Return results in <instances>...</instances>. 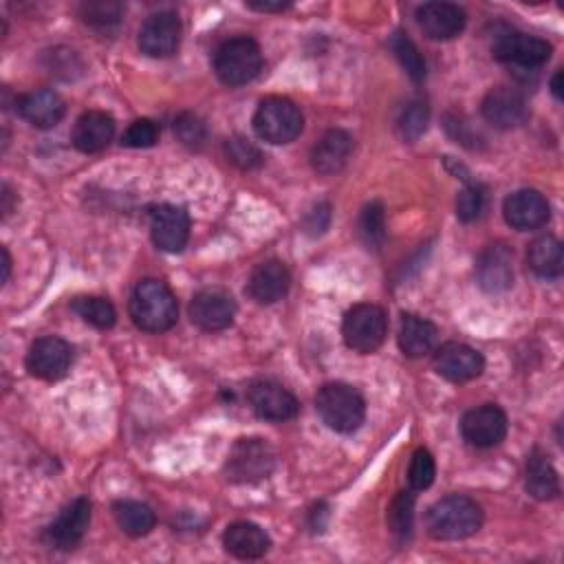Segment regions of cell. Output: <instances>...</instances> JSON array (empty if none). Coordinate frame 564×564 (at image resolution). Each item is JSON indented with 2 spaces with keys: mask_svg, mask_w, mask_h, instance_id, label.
I'll return each instance as SVG.
<instances>
[{
  "mask_svg": "<svg viewBox=\"0 0 564 564\" xmlns=\"http://www.w3.org/2000/svg\"><path fill=\"white\" fill-rule=\"evenodd\" d=\"M181 42V21L175 12L152 14L139 29V49L148 58H171Z\"/></svg>",
  "mask_w": 564,
  "mask_h": 564,
  "instance_id": "11",
  "label": "cell"
},
{
  "mask_svg": "<svg viewBox=\"0 0 564 564\" xmlns=\"http://www.w3.org/2000/svg\"><path fill=\"white\" fill-rule=\"evenodd\" d=\"M304 126L300 109L287 98H267L259 104L254 115L256 135L274 146L291 143L300 137Z\"/></svg>",
  "mask_w": 564,
  "mask_h": 564,
  "instance_id": "6",
  "label": "cell"
},
{
  "mask_svg": "<svg viewBox=\"0 0 564 564\" xmlns=\"http://www.w3.org/2000/svg\"><path fill=\"white\" fill-rule=\"evenodd\" d=\"M482 203H486V195H482V188L478 184H467L456 199L459 221L472 223L474 218H478L480 212H482Z\"/></svg>",
  "mask_w": 564,
  "mask_h": 564,
  "instance_id": "38",
  "label": "cell"
},
{
  "mask_svg": "<svg viewBox=\"0 0 564 564\" xmlns=\"http://www.w3.org/2000/svg\"><path fill=\"white\" fill-rule=\"evenodd\" d=\"M73 362V349L62 338H40L27 353V371L45 381L62 379Z\"/></svg>",
  "mask_w": 564,
  "mask_h": 564,
  "instance_id": "13",
  "label": "cell"
},
{
  "mask_svg": "<svg viewBox=\"0 0 564 564\" xmlns=\"http://www.w3.org/2000/svg\"><path fill=\"white\" fill-rule=\"evenodd\" d=\"M503 214L514 229L529 231L542 227L549 221L551 208L538 190H516L505 199Z\"/></svg>",
  "mask_w": 564,
  "mask_h": 564,
  "instance_id": "18",
  "label": "cell"
},
{
  "mask_svg": "<svg viewBox=\"0 0 564 564\" xmlns=\"http://www.w3.org/2000/svg\"><path fill=\"white\" fill-rule=\"evenodd\" d=\"M353 154V137L340 128L327 130L311 150V166L317 175L331 177L344 171Z\"/></svg>",
  "mask_w": 564,
  "mask_h": 564,
  "instance_id": "17",
  "label": "cell"
},
{
  "mask_svg": "<svg viewBox=\"0 0 564 564\" xmlns=\"http://www.w3.org/2000/svg\"><path fill=\"white\" fill-rule=\"evenodd\" d=\"M562 77H564L562 71H557L551 79V93L555 96V100H562Z\"/></svg>",
  "mask_w": 564,
  "mask_h": 564,
  "instance_id": "42",
  "label": "cell"
},
{
  "mask_svg": "<svg viewBox=\"0 0 564 564\" xmlns=\"http://www.w3.org/2000/svg\"><path fill=\"white\" fill-rule=\"evenodd\" d=\"M250 8L256 12H283L289 5L287 3H250Z\"/></svg>",
  "mask_w": 564,
  "mask_h": 564,
  "instance_id": "41",
  "label": "cell"
},
{
  "mask_svg": "<svg viewBox=\"0 0 564 564\" xmlns=\"http://www.w3.org/2000/svg\"><path fill=\"white\" fill-rule=\"evenodd\" d=\"M492 53L499 62L521 66V68H538L551 58V45L538 36H529L523 32H503L497 36L492 45Z\"/></svg>",
  "mask_w": 564,
  "mask_h": 564,
  "instance_id": "8",
  "label": "cell"
},
{
  "mask_svg": "<svg viewBox=\"0 0 564 564\" xmlns=\"http://www.w3.org/2000/svg\"><path fill=\"white\" fill-rule=\"evenodd\" d=\"M115 137V120L104 111H89L73 126L71 141L79 152H102Z\"/></svg>",
  "mask_w": 564,
  "mask_h": 564,
  "instance_id": "22",
  "label": "cell"
},
{
  "mask_svg": "<svg viewBox=\"0 0 564 564\" xmlns=\"http://www.w3.org/2000/svg\"><path fill=\"white\" fill-rule=\"evenodd\" d=\"M390 49H392L394 58L399 60V64L404 66V71L411 75V79L422 83V79L426 77V62H424L419 49L415 47V42L409 38V34L394 32L390 38Z\"/></svg>",
  "mask_w": 564,
  "mask_h": 564,
  "instance_id": "32",
  "label": "cell"
},
{
  "mask_svg": "<svg viewBox=\"0 0 564 564\" xmlns=\"http://www.w3.org/2000/svg\"><path fill=\"white\" fill-rule=\"evenodd\" d=\"M234 315V298L221 289H203L190 302V317L203 331H223L231 327Z\"/></svg>",
  "mask_w": 564,
  "mask_h": 564,
  "instance_id": "14",
  "label": "cell"
},
{
  "mask_svg": "<svg viewBox=\"0 0 564 564\" xmlns=\"http://www.w3.org/2000/svg\"><path fill=\"white\" fill-rule=\"evenodd\" d=\"M128 309L135 325L148 334H164L173 329L179 317V304L175 293L166 283L154 278L137 283Z\"/></svg>",
  "mask_w": 564,
  "mask_h": 564,
  "instance_id": "1",
  "label": "cell"
},
{
  "mask_svg": "<svg viewBox=\"0 0 564 564\" xmlns=\"http://www.w3.org/2000/svg\"><path fill=\"white\" fill-rule=\"evenodd\" d=\"M152 243L168 254H179L190 238V216L179 205H156L150 212Z\"/></svg>",
  "mask_w": 564,
  "mask_h": 564,
  "instance_id": "9",
  "label": "cell"
},
{
  "mask_svg": "<svg viewBox=\"0 0 564 564\" xmlns=\"http://www.w3.org/2000/svg\"><path fill=\"white\" fill-rule=\"evenodd\" d=\"M482 117L488 124H492L499 130H510L516 128L525 122L527 117V104L525 98L510 87H499L492 89L480 106Z\"/></svg>",
  "mask_w": 564,
  "mask_h": 564,
  "instance_id": "19",
  "label": "cell"
},
{
  "mask_svg": "<svg viewBox=\"0 0 564 564\" xmlns=\"http://www.w3.org/2000/svg\"><path fill=\"white\" fill-rule=\"evenodd\" d=\"M482 525V512L467 497H446L437 501L426 516L428 534L437 540H463L474 536Z\"/></svg>",
  "mask_w": 564,
  "mask_h": 564,
  "instance_id": "3",
  "label": "cell"
},
{
  "mask_svg": "<svg viewBox=\"0 0 564 564\" xmlns=\"http://www.w3.org/2000/svg\"><path fill=\"white\" fill-rule=\"evenodd\" d=\"M386 331H388V319L384 309L371 302L355 304L344 315L342 322V336L347 347L362 355L375 353L384 344Z\"/></svg>",
  "mask_w": 564,
  "mask_h": 564,
  "instance_id": "7",
  "label": "cell"
},
{
  "mask_svg": "<svg viewBox=\"0 0 564 564\" xmlns=\"http://www.w3.org/2000/svg\"><path fill=\"white\" fill-rule=\"evenodd\" d=\"M525 490L536 499V501H551L560 492V480L557 472L551 465L549 456L540 450H534L527 459V469H525Z\"/></svg>",
  "mask_w": 564,
  "mask_h": 564,
  "instance_id": "27",
  "label": "cell"
},
{
  "mask_svg": "<svg viewBox=\"0 0 564 564\" xmlns=\"http://www.w3.org/2000/svg\"><path fill=\"white\" fill-rule=\"evenodd\" d=\"M252 411L265 422H289L298 415V399L280 384L261 379L254 381L248 390Z\"/></svg>",
  "mask_w": 564,
  "mask_h": 564,
  "instance_id": "12",
  "label": "cell"
},
{
  "mask_svg": "<svg viewBox=\"0 0 564 564\" xmlns=\"http://www.w3.org/2000/svg\"><path fill=\"white\" fill-rule=\"evenodd\" d=\"M159 139V128L152 120H137L124 133V146L128 148H150Z\"/></svg>",
  "mask_w": 564,
  "mask_h": 564,
  "instance_id": "40",
  "label": "cell"
},
{
  "mask_svg": "<svg viewBox=\"0 0 564 564\" xmlns=\"http://www.w3.org/2000/svg\"><path fill=\"white\" fill-rule=\"evenodd\" d=\"M413 521H415V497L411 492H399L388 507L390 534L399 542L409 540L413 534Z\"/></svg>",
  "mask_w": 564,
  "mask_h": 564,
  "instance_id": "31",
  "label": "cell"
},
{
  "mask_svg": "<svg viewBox=\"0 0 564 564\" xmlns=\"http://www.w3.org/2000/svg\"><path fill=\"white\" fill-rule=\"evenodd\" d=\"M79 14H83V21L87 25L93 27H111L117 25L122 18V5L117 3H87L79 8Z\"/></svg>",
  "mask_w": 564,
  "mask_h": 564,
  "instance_id": "39",
  "label": "cell"
},
{
  "mask_svg": "<svg viewBox=\"0 0 564 564\" xmlns=\"http://www.w3.org/2000/svg\"><path fill=\"white\" fill-rule=\"evenodd\" d=\"M175 135L177 139L188 146V148H201L208 139V128L205 124L192 115V113H184L175 120Z\"/></svg>",
  "mask_w": 564,
  "mask_h": 564,
  "instance_id": "37",
  "label": "cell"
},
{
  "mask_svg": "<svg viewBox=\"0 0 564 564\" xmlns=\"http://www.w3.org/2000/svg\"><path fill=\"white\" fill-rule=\"evenodd\" d=\"M276 467V452L263 439H238L225 463V474L236 486H254L270 478Z\"/></svg>",
  "mask_w": 564,
  "mask_h": 564,
  "instance_id": "5",
  "label": "cell"
},
{
  "mask_svg": "<svg viewBox=\"0 0 564 564\" xmlns=\"http://www.w3.org/2000/svg\"><path fill=\"white\" fill-rule=\"evenodd\" d=\"M478 285L488 293H503L514 285L512 252L505 246H490L476 261Z\"/></svg>",
  "mask_w": 564,
  "mask_h": 564,
  "instance_id": "20",
  "label": "cell"
},
{
  "mask_svg": "<svg viewBox=\"0 0 564 564\" xmlns=\"http://www.w3.org/2000/svg\"><path fill=\"white\" fill-rule=\"evenodd\" d=\"M315 411L319 419L331 430L351 435L355 433L366 417L364 397L349 384L334 381L325 384L315 394Z\"/></svg>",
  "mask_w": 564,
  "mask_h": 564,
  "instance_id": "2",
  "label": "cell"
},
{
  "mask_svg": "<svg viewBox=\"0 0 564 564\" xmlns=\"http://www.w3.org/2000/svg\"><path fill=\"white\" fill-rule=\"evenodd\" d=\"M529 270L540 278H557L564 267L562 243L553 236H540L527 248Z\"/></svg>",
  "mask_w": 564,
  "mask_h": 564,
  "instance_id": "28",
  "label": "cell"
},
{
  "mask_svg": "<svg viewBox=\"0 0 564 564\" xmlns=\"http://www.w3.org/2000/svg\"><path fill=\"white\" fill-rule=\"evenodd\" d=\"M223 547L229 555L240 557V560H259L263 557L270 547L272 540L265 534V529H261L254 523H234L225 529L223 534Z\"/></svg>",
  "mask_w": 564,
  "mask_h": 564,
  "instance_id": "24",
  "label": "cell"
},
{
  "mask_svg": "<svg viewBox=\"0 0 564 564\" xmlns=\"http://www.w3.org/2000/svg\"><path fill=\"white\" fill-rule=\"evenodd\" d=\"M113 516L120 525V529L133 538L148 536L154 529V512L137 501H117L113 505Z\"/></svg>",
  "mask_w": 564,
  "mask_h": 564,
  "instance_id": "29",
  "label": "cell"
},
{
  "mask_svg": "<svg viewBox=\"0 0 564 564\" xmlns=\"http://www.w3.org/2000/svg\"><path fill=\"white\" fill-rule=\"evenodd\" d=\"M435 368L443 379L452 384H465L476 379L482 373V368H486V360H482V355L476 349L467 344L448 342L437 351Z\"/></svg>",
  "mask_w": 564,
  "mask_h": 564,
  "instance_id": "16",
  "label": "cell"
},
{
  "mask_svg": "<svg viewBox=\"0 0 564 564\" xmlns=\"http://www.w3.org/2000/svg\"><path fill=\"white\" fill-rule=\"evenodd\" d=\"M225 152H227V159L231 161V164L238 166L240 171H252V168H259L263 164L261 150L243 137L227 139Z\"/></svg>",
  "mask_w": 564,
  "mask_h": 564,
  "instance_id": "35",
  "label": "cell"
},
{
  "mask_svg": "<svg viewBox=\"0 0 564 564\" xmlns=\"http://www.w3.org/2000/svg\"><path fill=\"white\" fill-rule=\"evenodd\" d=\"M360 231L368 248L377 250L381 246L384 234H386V216H384L381 203H371L364 208L362 218H360Z\"/></svg>",
  "mask_w": 564,
  "mask_h": 564,
  "instance_id": "36",
  "label": "cell"
},
{
  "mask_svg": "<svg viewBox=\"0 0 564 564\" xmlns=\"http://www.w3.org/2000/svg\"><path fill=\"white\" fill-rule=\"evenodd\" d=\"M437 474V465L433 454L426 448H419L413 459H411V467H409V482L415 492H424L433 486Z\"/></svg>",
  "mask_w": 564,
  "mask_h": 564,
  "instance_id": "34",
  "label": "cell"
},
{
  "mask_svg": "<svg viewBox=\"0 0 564 564\" xmlns=\"http://www.w3.org/2000/svg\"><path fill=\"white\" fill-rule=\"evenodd\" d=\"M3 259H5V278L3 280H8L10 272H12V261H10V252L8 250H3Z\"/></svg>",
  "mask_w": 564,
  "mask_h": 564,
  "instance_id": "43",
  "label": "cell"
},
{
  "mask_svg": "<svg viewBox=\"0 0 564 564\" xmlns=\"http://www.w3.org/2000/svg\"><path fill=\"white\" fill-rule=\"evenodd\" d=\"M461 435L474 448H494L507 435V415L494 404L472 409L461 419Z\"/></svg>",
  "mask_w": 564,
  "mask_h": 564,
  "instance_id": "10",
  "label": "cell"
},
{
  "mask_svg": "<svg viewBox=\"0 0 564 564\" xmlns=\"http://www.w3.org/2000/svg\"><path fill=\"white\" fill-rule=\"evenodd\" d=\"M439 331L433 325L430 319L413 315V313H404L401 315V325H399V349L406 358H424L426 353H430L437 344Z\"/></svg>",
  "mask_w": 564,
  "mask_h": 564,
  "instance_id": "26",
  "label": "cell"
},
{
  "mask_svg": "<svg viewBox=\"0 0 564 564\" xmlns=\"http://www.w3.org/2000/svg\"><path fill=\"white\" fill-rule=\"evenodd\" d=\"M89 523H91V503L87 499H75L47 527V542L60 551H68L85 538Z\"/></svg>",
  "mask_w": 564,
  "mask_h": 564,
  "instance_id": "15",
  "label": "cell"
},
{
  "mask_svg": "<svg viewBox=\"0 0 564 564\" xmlns=\"http://www.w3.org/2000/svg\"><path fill=\"white\" fill-rule=\"evenodd\" d=\"M64 100L51 89H38L18 100V113L36 128H53L64 117Z\"/></svg>",
  "mask_w": 564,
  "mask_h": 564,
  "instance_id": "25",
  "label": "cell"
},
{
  "mask_svg": "<svg viewBox=\"0 0 564 564\" xmlns=\"http://www.w3.org/2000/svg\"><path fill=\"white\" fill-rule=\"evenodd\" d=\"M71 306L79 317L87 322V325H91L96 329H111L117 319L115 306L106 298L83 296V298H75Z\"/></svg>",
  "mask_w": 564,
  "mask_h": 564,
  "instance_id": "30",
  "label": "cell"
},
{
  "mask_svg": "<svg viewBox=\"0 0 564 564\" xmlns=\"http://www.w3.org/2000/svg\"><path fill=\"white\" fill-rule=\"evenodd\" d=\"M428 120H430L428 106L424 102H411L404 111H401V117L397 122L399 135L406 141L419 139L428 128Z\"/></svg>",
  "mask_w": 564,
  "mask_h": 564,
  "instance_id": "33",
  "label": "cell"
},
{
  "mask_svg": "<svg viewBox=\"0 0 564 564\" xmlns=\"http://www.w3.org/2000/svg\"><path fill=\"white\" fill-rule=\"evenodd\" d=\"M465 12L454 3H426L417 10V23L430 40H452L465 29Z\"/></svg>",
  "mask_w": 564,
  "mask_h": 564,
  "instance_id": "21",
  "label": "cell"
},
{
  "mask_svg": "<svg viewBox=\"0 0 564 564\" xmlns=\"http://www.w3.org/2000/svg\"><path fill=\"white\" fill-rule=\"evenodd\" d=\"M263 53L252 38H229L214 53V71L225 87H243L261 73Z\"/></svg>",
  "mask_w": 564,
  "mask_h": 564,
  "instance_id": "4",
  "label": "cell"
},
{
  "mask_svg": "<svg viewBox=\"0 0 564 564\" xmlns=\"http://www.w3.org/2000/svg\"><path fill=\"white\" fill-rule=\"evenodd\" d=\"M289 285H291L289 270L280 261H265L252 272L248 283V293L259 304H274L287 296Z\"/></svg>",
  "mask_w": 564,
  "mask_h": 564,
  "instance_id": "23",
  "label": "cell"
}]
</instances>
